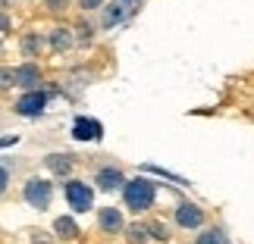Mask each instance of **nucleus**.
Wrapping results in <instances>:
<instances>
[{"mask_svg":"<svg viewBox=\"0 0 254 244\" xmlns=\"http://www.w3.org/2000/svg\"><path fill=\"white\" fill-rule=\"evenodd\" d=\"M154 197H157V185L151 179H132V182H126V188H123V200H126V207L132 213L151 210Z\"/></svg>","mask_w":254,"mask_h":244,"instance_id":"f257e3e1","label":"nucleus"},{"mask_svg":"<svg viewBox=\"0 0 254 244\" xmlns=\"http://www.w3.org/2000/svg\"><path fill=\"white\" fill-rule=\"evenodd\" d=\"M22 197H25V203L32 210H47V207H51V200H54V185L47 182V179L32 175V179L25 182V188H22Z\"/></svg>","mask_w":254,"mask_h":244,"instance_id":"f03ea898","label":"nucleus"},{"mask_svg":"<svg viewBox=\"0 0 254 244\" xmlns=\"http://www.w3.org/2000/svg\"><path fill=\"white\" fill-rule=\"evenodd\" d=\"M66 200L75 213H88L94 207V191L88 182H79V179H69L66 182Z\"/></svg>","mask_w":254,"mask_h":244,"instance_id":"7ed1b4c3","label":"nucleus"},{"mask_svg":"<svg viewBox=\"0 0 254 244\" xmlns=\"http://www.w3.org/2000/svg\"><path fill=\"white\" fill-rule=\"evenodd\" d=\"M204 219H207V213H204L198 203H191V200H182L179 207H176V226L185 229V232L201 229V226H204Z\"/></svg>","mask_w":254,"mask_h":244,"instance_id":"20e7f679","label":"nucleus"},{"mask_svg":"<svg viewBox=\"0 0 254 244\" xmlns=\"http://www.w3.org/2000/svg\"><path fill=\"white\" fill-rule=\"evenodd\" d=\"M47 100H51V94H47V91H25V94L16 100L13 110H16L19 116H41L44 106H47Z\"/></svg>","mask_w":254,"mask_h":244,"instance_id":"39448f33","label":"nucleus"},{"mask_svg":"<svg viewBox=\"0 0 254 244\" xmlns=\"http://www.w3.org/2000/svg\"><path fill=\"white\" fill-rule=\"evenodd\" d=\"M72 138L75 141H91V144H97V141L104 138V125L97 122V119H91V116H75Z\"/></svg>","mask_w":254,"mask_h":244,"instance_id":"423d86ee","label":"nucleus"},{"mask_svg":"<svg viewBox=\"0 0 254 244\" xmlns=\"http://www.w3.org/2000/svg\"><path fill=\"white\" fill-rule=\"evenodd\" d=\"M97 226H101V232H107V235H120V232H126L123 210H116V207H101V210H97Z\"/></svg>","mask_w":254,"mask_h":244,"instance_id":"0eeeda50","label":"nucleus"},{"mask_svg":"<svg viewBox=\"0 0 254 244\" xmlns=\"http://www.w3.org/2000/svg\"><path fill=\"white\" fill-rule=\"evenodd\" d=\"M94 185L101 191H123L126 188V175L120 169H113V166H104V169L94 175Z\"/></svg>","mask_w":254,"mask_h":244,"instance_id":"6e6552de","label":"nucleus"},{"mask_svg":"<svg viewBox=\"0 0 254 244\" xmlns=\"http://www.w3.org/2000/svg\"><path fill=\"white\" fill-rule=\"evenodd\" d=\"M41 85V69L35 63H22L16 69V88H25V91H38Z\"/></svg>","mask_w":254,"mask_h":244,"instance_id":"1a4fd4ad","label":"nucleus"},{"mask_svg":"<svg viewBox=\"0 0 254 244\" xmlns=\"http://www.w3.org/2000/svg\"><path fill=\"white\" fill-rule=\"evenodd\" d=\"M44 166H47L54 175H60V179H63V175L72 172V157H69V153H47V157H44Z\"/></svg>","mask_w":254,"mask_h":244,"instance_id":"9d476101","label":"nucleus"},{"mask_svg":"<svg viewBox=\"0 0 254 244\" xmlns=\"http://www.w3.org/2000/svg\"><path fill=\"white\" fill-rule=\"evenodd\" d=\"M47 44H51L54 53H66L75 41H72V32H69V28H54V32L47 35Z\"/></svg>","mask_w":254,"mask_h":244,"instance_id":"9b49d317","label":"nucleus"},{"mask_svg":"<svg viewBox=\"0 0 254 244\" xmlns=\"http://www.w3.org/2000/svg\"><path fill=\"white\" fill-rule=\"evenodd\" d=\"M19 50H22L28 60H35V56L44 50V38L38 35V32H25V35H22V41H19Z\"/></svg>","mask_w":254,"mask_h":244,"instance_id":"f8f14e48","label":"nucleus"},{"mask_svg":"<svg viewBox=\"0 0 254 244\" xmlns=\"http://www.w3.org/2000/svg\"><path fill=\"white\" fill-rule=\"evenodd\" d=\"M54 232H57V238H63V241H75V238H79V226H75L72 216H57L54 219Z\"/></svg>","mask_w":254,"mask_h":244,"instance_id":"ddd939ff","label":"nucleus"},{"mask_svg":"<svg viewBox=\"0 0 254 244\" xmlns=\"http://www.w3.org/2000/svg\"><path fill=\"white\" fill-rule=\"evenodd\" d=\"M123 9H126L123 3H110V6H104V16H101V25H104V28H113V25H120V22H123V16H126V13H123Z\"/></svg>","mask_w":254,"mask_h":244,"instance_id":"4468645a","label":"nucleus"},{"mask_svg":"<svg viewBox=\"0 0 254 244\" xmlns=\"http://www.w3.org/2000/svg\"><path fill=\"white\" fill-rule=\"evenodd\" d=\"M126 238H129L132 244H144L151 238V232H148V226H138V222H132V226H126Z\"/></svg>","mask_w":254,"mask_h":244,"instance_id":"2eb2a0df","label":"nucleus"},{"mask_svg":"<svg viewBox=\"0 0 254 244\" xmlns=\"http://www.w3.org/2000/svg\"><path fill=\"white\" fill-rule=\"evenodd\" d=\"M194 244H226V235H223V229H204Z\"/></svg>","mask_w":254,"mask_h":244,"instance_id":"dca6fc26","label":"nucleus"},{"mask_svg":"<svg viewBox=\"0 0 254 244\" xmlns=\"http://www.w3.org/2000/svg\"><path fill=\"white\" fill-rule=\"evenodd\" d=\"M148 232L154 241H170V226L167 222H148Z\"/></svg>","mask_w":254,"mask_h":244,"instance_id":"f3484780","label":"nucleus"},{"mask_svg":"<svg viewBox=\"0 0 254 244\" xmlns=\"http://www.w3.org/2000/svg\"><path fill=\"white\" fill-rule=\"evenodd\" d=\"M13 85H16V69H6V66H0V91H9Z\"/></svg>","mask_w":254,"mask_h":244,"instance_id":"a211bd4d","label":"nucleus"},{"mask_svg":"<svg viewBox=\"0 0 254 244\" xmlns=\"http://www.w3.org/2000/svg\"><path fill=\"white\" fill-rule=\"evenodd\" d=\"M148 172H154V175H163V179H170V182H176V185H189V179H182V175H173V172H167V169H160V166H144Z\"/></svg>","mask_w":254,"mask_h":244,"instance_id":"6ab92c4d","label":"nucleus"},{"mask_svg":"<svg viewBox=\"0 0 254 244\" xmlns=\"http://www.w3.org/2000/svg\"><path fill=\"white\" fill-rule=\"evenodd\" d=\"M75 41H79L82 47H88V44L94 41V28L88 25V22H79V38H75Z\"/></svg>","mask_w":254,"mask_h":244,"instance_id":"aec40b11","label":"nucleus"},{"mask_svg":"<svg viewBox=\"0 0 254 244\" xmlns=\"http://www.w3.org/2000/svg\"><path fill=\"white\" fill-rule=\"evenodd\" d=\"M6 185H9V163H0V194L6 191Z\"/></svg>","mask_w":254,"mask_h":244,"instance_id":"412c9836","label":"nucleus"},{"mask_svg":"<svg viewBox=\"0 0 254 244\" xmlns=\"http://www.w3.org/2000/svg\"><path fill=\"white\" fill-rule=\"evenodd\" d=\"M44 3H47V9L60 13V9H66V3H69V0H44Z\"/></svg>","mask_w":254,"mask_h":244,"instance_id":"4be33fe9","label":"nucleus"},{"mask_svg":"<svg viewBox=\"0 0 254 244\" xmlns=\"http://www.w3.org/2000/svg\"><path fill=\"white\" fill-rule=\"evenodd\" d=\"M79 3H82V9H97L104 0H79Z\"/></svg>","mask_w":254,"mask_h":244,"instance_id":"5701e85b","label":"nucleus"},{"mask_svg":"<svg viewBox=\"0 0 254 244\" xmlns=\"http://www.w3.org/2000/svg\"><path fill=\"white\" fill-rule=\"evenodd\" d=\"M19 135H6V138H0V147H9V144H16Z\"/></svg>","mask_w":254,"mask_h":244,"instance_id":"b1692460","label":"nucleus"},{"mask_svg":"<svg viewBox=\"0 0 254 244\" xmlns=\"http://www.w3.org/2000/svg\"><path fill=\"white\" fill-rule=\"evenodd\" d=\"M6 32H9V19L0 13V35H6Z\"/></svg>","mask_w":254,"mask_h":244,"instance_id":"393cba45","label":"nucleus"},{"mask_svg":"<svg viewBox=\"0 0 254 244\" xmlns=\"http://www.w3.org/2000/svg\"><path fill=\"white\" fill-rule=\"evenodd\" d=\"M0 3H9V0H0Z\"/></svg>","mask_w":254,"mask_h":244,"instance_id":"a878e982","label":"nucleus"},{"mask_svg":"<svg viewBox=\"0 0 254 244\" xmlns=\"http://www.w3.org/2000/svg\"><path fill=\"white\" fill-rule=\"evenodd\" d=\"M123 3H129V0H123Z\"/></svg>","mask_w":254,"mask_h":244,"instance_id":"bb28decb","label":"nucleus"}]
</instances>
